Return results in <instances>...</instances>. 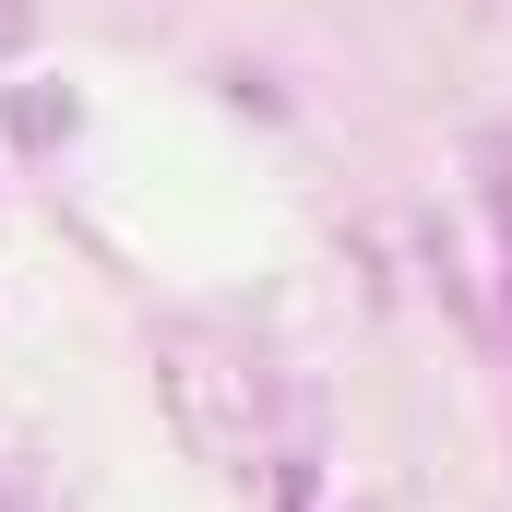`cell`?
Masks as SVG:
<instances>
[]
</instances>
